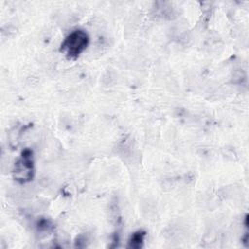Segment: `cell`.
<instances>
[{
  "label": "cell",
  "mask_w": 249,
  "mask_h": 249,
  "mask_svg": "<svg viewBox=\"0 0 249 249\" xmlns=\"http://www.w3.org/2000/svg\"><path fill=\"white\" fill-rule=\"evenodd\" d=\"M89 37L83 29H74L62 41L60 52L69 59H76L88 48Z\"/></svg>",
  "instance_id": "6da1fadb"
},
{
  "label": "cell",
  "mask_w": 249,
  "mask_h": 249,
  "mask_svg": "<svg viewBox=\"0 0 249 249\" xmlns=\"http://www.w3.org/2000/svg\"><path fill=\"white\" fill-rule=\"evenodd\" d=\"M34 164L33 156L30 150H24L15 164L14 175L18 181L26 182L33 177Z\"/></svg>",
  "instance_id": "7a4b0ae2"
},
{
  "label": "cell",
  "mask_w": 249,
  "mask_h": 249,
  "mask_svg": "<svg viewBox=\"0 0 249 249\" xmlns=\"http://www.w3.org/2000/svg\"><path fill=\"white\" fill-rule=\"evenodd\" d=\"M146 235V232L143 231H138L136 232H134L131 236L130 239L128 241V245L130 248H141L144 242V237Z\"/></svg>",
  "instance_id": "3957f363"
}]
</instances>
